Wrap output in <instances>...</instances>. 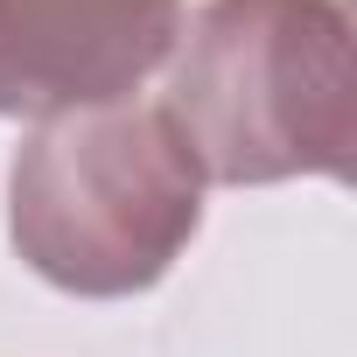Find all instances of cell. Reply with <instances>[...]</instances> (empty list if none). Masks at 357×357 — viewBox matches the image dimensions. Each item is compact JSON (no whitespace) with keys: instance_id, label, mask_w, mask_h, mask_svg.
Returning <instances> with one entry per match:
<instances>
[{"instance_id":"obj_1","label":"cell","mask_w":357,"mask_h":357,"mask_svg":"<svg viewBox=\"0 0 357 357\" xmlns=\"http://www.w3.org/2000/svg\"><path fill=\"white\" fill-rule=\"evenodd\" d=\"M161 112L204 183H343L357 147L350 0H204L175 29Z\"/></svg>"},{"instance_id":"obj_2","label":"cell","mask_w":357,"mask_h":357,"mask_svg":"<svg viewBox=\"0 0 357 357\" xmlns=\"http://www.w3.org/2000/svg\"><path fill=\"white\" fill-rule=\"evenodd\" d=\"M204 225V175L161 105L112 98L43 119L8 175L15 252L63 294L154 287Z\"/></svg>"},{"instance_id":"obj_3","label":"cell","mask_w":357,"mask_h":357,"mask_svg":"<svg viewBox=\"0 0 357 357\" xmlns=\"http://www.w3.org/2000/svg\"><path fill=\"white\" fill-rule=\"evenodd\" d=\"M175 29L183 0H0V112L43 126L133 98Z\"/></svg>"}]
</instances>
